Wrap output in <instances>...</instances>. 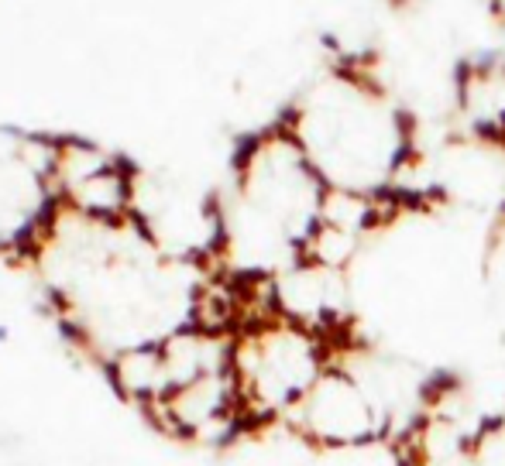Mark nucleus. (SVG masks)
I'll return each mask as SVG.
<instances>
[{"instance_id": "f257e3e1", "label": "nucleus", "mask_w": 505, "mask_h": 466, "mask_svg": "<svg viewBox=\"0 0 505 466\" xmlns=\"http://www.w3.org/2000/svg\"><path fill=\"white\" fill-rule=\"evenodd\" d=\"M337 353L340 347L330 336L282 315L244 326L230 343V373L251 432L282 425Z\"/></svg>"}, {"instance_id": "f03ea898", "label": "nucleus", "mask_w": 505, "mask_h": 466, "mask_svg": "<svg viewBox=\"0 0 505 466\" xmlns=\"http://www.w3.org/2000/svg\"><path fill=\"white\" fill-rule=\"evenodd\" d=\"M282 429L300 439L313 456H347L392 443L389 411L371 394V387L340 360H333L309 387Z\"/></svg>"}]
</instances>
